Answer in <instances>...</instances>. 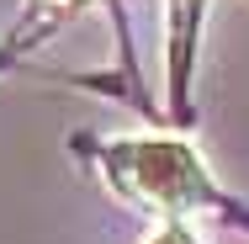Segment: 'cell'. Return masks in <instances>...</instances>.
Returning a JSON list of instances; mask_svg holds the SVG:
<instances>
[{"label":"cell","instance_id":"6da1fadb","mask_svg":"<svg viewBox=\"0 0 249 244\" xmlns=\"http://www.w3.org/2000/svg\"><path fill=\"white\" fill-rule=\"evenodd\" d=\"M101 165H106V181L127 202L149 207L159 223H180L223 202L186 138H111L101 144Z\"/></svg>","mask_w":249,"mask_h":244},{"label":"cell","instance_id":"3957f363","mask_svg":"<svg viewBox=\"0 0 249 244\" xmlns=\"http://www.w3.org/2000/svg\"><path fill=\"white\" fill-rule=\"evenodd\" d=\"M43 5H58V11H64V5H80V0H43Z\"/></svg>","mask_w":249,"mask_h":244},{"label":"cell","instance_id":"7a4b0ae2","mask_svg":"<svg viewBox=\"0 0 249 244\" xmlns=\"http://www.w3.org/2000/svg\"><path fill=\"white\" fill-rule=\"evenodd\" d=\"M143 244H196V234H191L186 223H159V228H154Z\"/></svg>","mask_w":249,"mask_h":244}]
</instances>
